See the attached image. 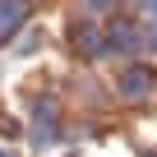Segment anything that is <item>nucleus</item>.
<instances>
[{
  "instance_id": "nucleus-1",
  "label": "nucleus",
  "mask_w": 157,
  "mask_h": 157,
  "mask_svg": "<svg viewBox=\"0 0 157 157\" xmlns=\"http://www.w3.org/2000/svg\"><path fill=\"white\" fill-rule=\"evenodd\" d=\"M120 88H125L129 97H134V93H143V88H148V74H143V69H134V74H125V78H120Z\"/></svg>"
}]
</instances>
